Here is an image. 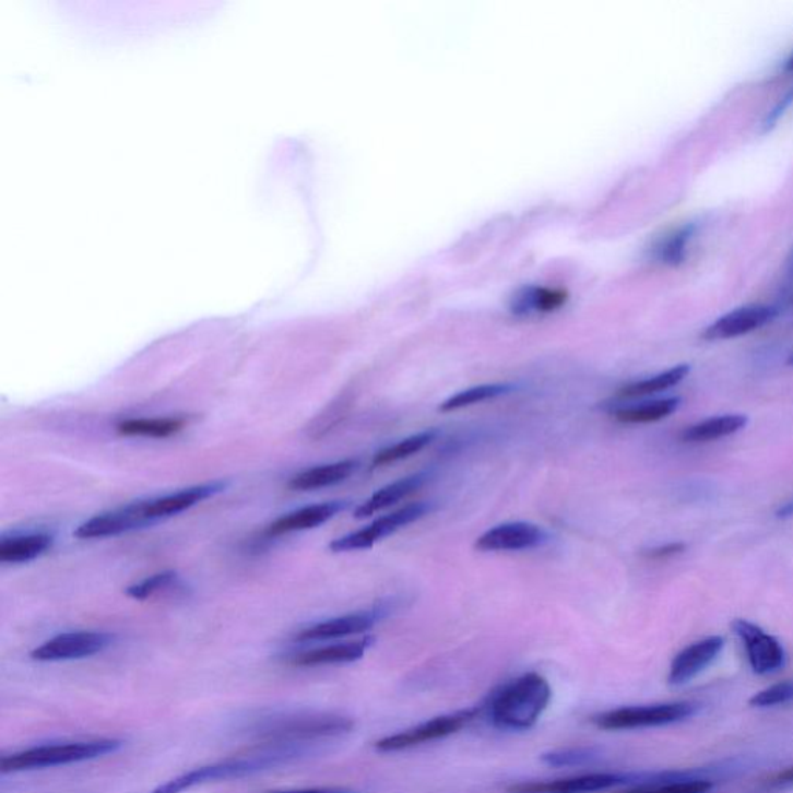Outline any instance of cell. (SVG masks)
<instances>
[{
    "label": "cell",
    "mask_w": 793,
    "mask_h": 793,
    "mask_svg": "<svg viewBox=\"0 0 793 793\" xmlns=\"http://www.w3.org/2000/svg\"><path fill=\"white\" fill-rule=\"evenodd\" d=\"M699 706L695 702H666L654 703V706L624 707L605 711L592 718L596 727L602 730H637L650 727H665V725L677 724L687 721L693 714L698 713Z\"/></svg>",
    "instance_id": "5"
},
{
    "label": "cell",
    "mask_w": 793,
    "mask_h": 793,
    "mask_svg": "<svg viewBox=\"0 0 793 793\" xmlns=\"http://www.w3.org/2000/svg\"><path fill=\"white\" fill-rule=\"evenodd\" d=\"M372 644L374 637H365V639L355 640V642L317 648V650L306 651L303 654L296 655L293 663L298 666H320L333 665V663L357 662Z\"/></svg>",
    "instance_id": "18"
},
{
    "label": "cell",
    "mask_w": 793,
    "mask_h": 793,
    "mask_svg": "<svg viewBox=\"0 0 793 793\" xmlns=\"http://www.w3.org/2000/svg\"><path fill=\"white\" fill-rule=\"evenodd\" d=\"M511 391H513V384L509 383L481 384V387L465 389V391L458 392V394L445 400L443 403H440L439 411L453 413V411L462 410V407L498 399V397L509 394Z\"/></svg>",
    "instance_id": "27"
},
{
    "label": "cell",
    "mask_w": 793,
    "mask_h": 793,
    "mask_svg": "<svg viewBox=\"0 0 793 793\" xmlns=\"http://www.w3.org/2000/svg\"><path fill=\"white\" fill-rule=\"evenodd\" d=\"M481 713L482 707H477V709L443 714V717L431 719V721H426L424 724L416 725V727L407 729L405 732L381 737V739L377 741L376 748L378 751L389 754V751L407 750V748L422 746V744L443 739V737L455 735L466 725L472 724Z\"/></svg>",
    "instance_id": "6"
},
{
    "label": "cell",
    "mask_w": 793,
    "mask_h": 793,
    "mask_svg": "<svg viewBox=\"0 0 793 793\" xmlns=\"http://www.w3.org/2000/svg\"><path fill=\"white\" fill-rule=\"evenodd\" d=\"M732 628L743 642L748 665L755 674L769 676L784 668L788 652L777 637L744 618H736Z\"/></svg>",
    "instance_id": "8"
},
{
    "label": "cell",
    "mask_w": 793,
    "mask_h": 793,
    "mask_svg": "<svg viewBox=\"0 0 793 793\" xmlns=\"http://www.w3.org/2000/svg\"><path fill=\"white\" fill-rule=\"evenodd\" d=\"M783 72L793 73V54L791 55V57L785 59V62L783 66Z\"/></svg>",
    "instance_id": "38"
},
{
    "label": "cell",
    "mask_w": 793,
    "mask_h": 793,
    "mask_svg": "<svg viewBox=\"0 0 793 793\" xmlns=\"http://www.w3.org/2000/svg\"><path fill=\"white\" fill-rule=\"evenodd\" d=\"M788 365H789V366H793V352H792V354H791V355H789V358H788Z\"/></svg>",
    "instance_id": "39"
},
{
    "label": "cell",
    "mask_w": 793,
    "mask_h": 793,
    "mask_svg": "<svg viewBox=\"0 0 793 793\" xmlns=\"http://www.w3.org/2000/svg\"><path fill=\"white\" fill-rule=\"evenodd\" d=\"M54 536L48 533H28V535L11 536L0 541V561L17 565L46 554L54 546Z\"/></svg>",
    "instance_id": "22"
},
{
    "label": "cell",
    "mask_w": 793,
    "mask_h": 793,
    "mask_svg": "<svg viewBox=\"0 0 793 793\" xmlns=\"http://www.w3.org/2000/svg\"><path fill=\"white\" fill-rule=\"evenodd\" d=\"M115 637L109 632L78 631L59 634L32 652V659L39 662L76 661L99 654L113 644Z\"/></svg>",
    "instance_id": "9"
},
{
    "label": "cell",
    "mask_w": 793,
    "mask_h": 793,
    "mask_svg": "<svg viewBox=\"0 0 793 793\" xmlns=\"http://www.w3.org/2000/svg\"><path fill=\"white\" fill-rule=\"evenodd\" d=\"M548 540L540 525L530 522H507L488 530L476 541L481 552H517L543 546Z\"/></svg>",
    "instance_id": "13"
},
{
    "label": "cell",
    "mask_w": 793,
    "mask_h": 793,
    "mask_svg": "<svg viewBox=\"0 0 793 793\" xmlns=\"http://www.w3.org/2000/svg\"><path fill=\"white\" fill-rule=\"evenodd\" d=\"M177 573L174 570H166V572L155 573L146 580L140 581V583L129 585L126 589V595L131 596L133 600L144 602V600L151 599L163 589L169 588L170 584L176 583Z\"/></svg>",
    "instance_id": "32"
},
{
    "label": "cell",
    "mask_w": 793,
    "mask_h": 793,
    "mask_svg": "<svg viewBox=\"0 0 793 793\" xmlns=\"http://www.w3.org/2000/svg\"><path fill=\"white\" fill-rule=\"evenodd\" d=\"M303 754L304 751L299 750V748L283 747L262 755L228 759V761L217 762V765L199 767V769L174 778V780L161 785L152 793H181L196 788V785L214 783V781L237 780V778L283 766Z\"/></svg>",
    "instance_id": "2"
},
{
    "label": "cell",
    "mask_w": 793,
    "mask_h": 793,
    "mask_svg": "<svg viewBox=\"0 0 793 793\" xmlns=\"http://www.w3.org/2000/svg\"><path fill=\"white\" fill-rule=\"evenodd\" d=\"M636 773H588L552 781H525L511 784L507 793H594L632 785Z\"/></svg>",
    "instance_id": "10"
},
{
    "label": "cell",
    "mask_w": 793,
    "mask_h": 793,
    "mask_svg": "<svg viewBox=\"0 0 793 793\" xmlns=\"http://www.w3.org/2000/svg\"><path fill=\"white\" fill-rule=\"evenodd\" d=\"M793 106V87L791 91L788 92V94L784 95V98H781V102L777 103V106L773 107L772 110H770L769 114H767V117L765 118V121H762V128H765V131H770V129H773L774 126H777L778 121H780V118L784 117V114L788 113L789 109Z\"/></svg>",
    "instance_id": "35"
},
{
    "label": "cell",
    "mask_w": 793,
    "mask_h": 793,
    "mask_svg": "<svg viewBox=\"0 0 793 793\" xmlns=\"http://www.w3.org/2000/svg\"><path fill=\"white\" fill-rule=\"evenodd\" d=\"M748 418L743 414H725L709 418L693 426H688L680 433V440L684 443H707L724 439L746 428Z\"/></svg>",
    "instance_id": "20"
},
{
    "label": "cell",
    "mask_w": 793,
    "mask_h": 793,
    "mask_svg": "<svg viewBox=\"0 0 793 793\" xmlns=\"http://www.w3.org/2000/svg\"><path fill=\"white\" fill-rule=\"evenodd\" d=\"M431 511V506L426 502H414L407 504L403 509L392 511V513L384 514V517L378 518L368 528L357 530V532L350 533V535L341 536V538L332 541L331 551L333 554H341V552L352 551H365L376 546L378 541L387 538V536L395 533L397 530L406 528V525L413 524Z\"/></svg>",
    "instance_id": "7"
},
{
    "label": "cell",
    "mask_w": 793,
    "mask_h": 793,
    "mask_svg": "<svg viewBox=\"0 0 793 793\" xmlns=\"http://www.w3.org/2000/svg\"><path fill=\"white\" fill-rule=\"evenodd\" d=\"M793 788V766L785 767L783 770H778V772H774L773 774H770V777H767L766 780H762L761 783H759V791L769 793V792H780V791H788V789Z\"/></svg>",
    "instance_id": "33"
},
{
    "label": "cell",
    "mask_w": 793,
    "mask_h": 793,
    "mask_svg": "<svg viewBox=\"0 0 793 793\" xmlns=\"http://www.w3.org/2000/svg\"><path fill=\"white\" fill-rule=\"evenodd\" d=\"M679 405L680 399L671 397V399L655 400V402L643 403V405L620 407V410L614 411L613 416L620 424H652V422L671 416Z\"/></svg>",
    "instance_id": "24"
},
{
    "label": "cell",
    "mask_w": 793,
    "mask_h": 793,
    "mask_svg": "<svg viewBox=\"0 0 793 793\" xmlns=\"http://www.w3.org/2000/svg\"><path fill=\"white\" fill-rule=\"evenodd\" d=\"M346 507L347 504L343 501L313 504V506L303 507V509L291 511V513L284 514L280 520L274 521L267 532H269V535L277 536L284 535V533L315 529L332 520Z\"/></svg>",
    "instance_id": "17"
},
{
    "label": "cell",
    "mask_w": 793,
    "mask_h": 793,
    "mask_svg": "<svg viewBox=\"0 0 793 793\" xmlns=\"http://www.w3.org/2000/svg\"><path fill=\"white\" fill-rule=\"evenodd\" d=\"M274 793H357L352 789L346 788H318V789H301V791H285Z\"/></svg>",
    "instance_id": "36"
},
{
    "label": "cell",
    "mask_w": 793,
    "mask_h": 793,
    "mask_svg": "<svg viewBox=\"0 0 793 793\" xmlns=\"http://www.w3.org/2000/svg\"><path fill=\"white\" fill-rule=\"evenodd\" d=\"M689 374L688 365H679L676 368L665 370V372L659 374L647 380L636 381V383L626 384V387L618 389L617 395L620 399H637V397L658 394V392L666 391L677 387L680 381H684Z\"/></svg>",
    "instance_id": "25"
},
{
    "label": "cell",
    "mask_w": 793,
    "mask_h": 793,
    "mask_svg": "<svg viewBox=\"0 0 793 793\" xmlns=\"http://www.w3.org/2000/svg\"><path fill=\"white\" fill-rule=\"evenodd\" d=\"M698 233V224L696 222H689L674 232L673 235L662 244L659 248V259L663 264L677 267L684 264L685 258H687L689 242L693 237Z\"/></svg>",
    "instance_id": "29"
},
{
    "label": "cell",
    "mask_w": 793,
    "mask_h": 793,
    "mask_svg": "<svg viewBox=\"0 0 793 793\" xmlns=\"http://www.w3.org/2000/svg\"><path fill=\"white\" fill-rule=\"evenodd\" d=\"M121 746H123L121 741L98 739L28 748L20 754L3 756L0 769L3 773H11L73 765V762L88 761V759L115 754L120 750Z\"/></svg>",
    "instance_id": "3"
},
{
    "label": "cell",
    "mask_w": 793,
    "mask_h": 793,
    "mask_svg": "<svg viewBox=\"0 0 793 793\" xmlns=\"http://www.w3.org/2000/svg\"><path fill=\"white\" fill-rule=\"evenodd\" d=\"M552 699V688L546 677L528 673L504 685L488 702L493 725L501 730L521 732L532 729Z\"/></svg>",
    "instance_id": "1"
},
{
    "label": "cell",
    "mask_w": 793,
    "mask_h": 793,
    "mask_svg": "<svg viewBox=\"0 0 793 793\" xmlns=\"http://www.w3.org/2000/svg\"><path fill=\"white\" fill-rule=\"evenodd\" d=\"M793 517V499L791 501L784 502L783 506L780 507V509L777 510V518H780V520H788V518Z\"/></svg>",
    "instance_id": "37"
},
{
    "label": "cell",
    "mask_w": 793,
    "mask_h": 793,
    "mask_svg": "<svg viewBox=\"0 0 793 793\" xmlns=\"http://www.w3.org/2000/svg\"><path fill=\"white\" fill-rule=\"evenodd\" d=\"M378 620H380L378 611L343 615V617L331 618V620L303 629L301 632L296 634L295 640L296 642H317V640L355 636V634L369 631Z\"/></svg>",
    "instance_id": "16"
},
{
    "label": "cell",
    "mask_w": 793,
    "mask_h": 793,
    "mask_svg": "<svg viewBox=\"0 0 793 793\" xmlns=\"http://www.w3.org/2000/svg\"><path fill=\"white\" fill-rule=\"evenodd\" d=\"M685 551H687V544L685 543H668L648 548V551L643 552V557L652 559V561H662V559L677 557V555L684 554Z\"/></svg>",
    "instance_id": "34"
},
{
    "label": "cell",
    "mask_w": 793,
    "mask_h": 793,
    "mask_svg": "<svg viewBox=\"0 0 793 793\" xmlns=\"http://www.w3.org/2000/svg\"><path fill=\"white\" fill-rule=\"evenodd\" d=\"M791 702H793V680L770 685V687L755 693L748 699V706L754 707V709H773V707L785 706V703Z\"/></svg>",
    "instance_id": "31"
},
{
    "label": "cell",
    "mask_w": 793,
    "mask_h": 793,
    "mask_svg": "<svg viewBox=\"0 0 793 793\" xmlns=\"http://www.w3.org/2000/svg\"><path fill=\"white\" fill-rule=\"evenodd\" d=\"M357 469L358 462L352 461V459H347V461L328 463V465L313 466V469L296 474V476L291 481V484H288V487L293 488V490L299 492H310L318 490V488L331 487V485L346 481L347 477H351L352 473H354Z\"/></svg>",
    "instance_id": "19"
},
{
    "label": "cell",
    "mask_w": 793,
    "mask_h": 793,
    "mask_svg": "<svg viewBox=\"0 0 793 793\" xmlns=\"http://www.w3.org/2000/svg\"><path fill=\"white\" fill-rule=\"evenodd\" d=\"M436 437V429H428V431L418 433V435L407 437L405 440H400L399 443L378 451L372 465L377 469V466L391 465V463L402 461V459L411 458V455L417 454L418 451L428 447Z\"/></svg>",
    "instance_id": "28"
},
{
    "label": "cell",
    "mask_w": 793,
    "mask_h": 793,
    "mask_svg": "<svg viewBox=\"0 0 793 793\" xmlns=\"http://www.w3.org/2000/svg\"><path fill=\"white\" fill-rule=\"evenodd\" d=\"M424 474H414V476L403 477V480L392 482L387 487L381 488L377 493H374L368 501L363 502L362 506L355 510V518L362 520V518L372 517L378 511L388 509V507L394 506V504L402 501L411 493L418 490L424 485Z\"/></svg>",
    "instance_id": "21"
},
{
    "label": "cell",
    "mask_w": 793,
    "mask_h": 793,
    "mask_svg": "<svg viewBox=\"0 0 793 793\" xmlns=\"http://www.w3.org/2000/svg\"><path fill=\"white\" fill-rule=\"evenodd\" d=\"M778 317V309L773 306H746L725 313L711 322L702 333V339L709 341L737 339L747 333L758 331L770 324Z\"/></svg>",
    "instance_id": "12"
},
{
    "label": "cell",
    "mask_w": 793,
    "mask_h": 793,
    "mask_svg": "<svg viewBox=\"0 0 793 793\" xmlns=\"http://www.w3.org/2000/svg\"><path fill=\"white\" fill-rule=\"evenodd\" d=\"M146 525H151V522L147 521L146 513H144V501L132 502L83 522L73 532V536L80 540L107 538V536L121 535L131 530L146 528Z\"/></svg>",
    "instance_id": "11"
},
{
    "label": "cell",
    "mask_w": 793,
    "mask_h": 793,
    "mask_svg": "<svg viewBox=\"0 0 793 793\" xmlns=\"http://www.w3.org/2000/svg\"><path fill=\"white\" fill-rule=\"evenodd\" d=\"M566 303V295L561 292H552L547 288L529 287L522 288L513 298L511 310L514 315L548 313L561 307Z\"/></svg>",
    "instance_id": "23"
},
{
    "label": "cell",
    "mask_w": 793,
    "mask_h": 793,
    "mask_svg": "<svg viewBox=\"0 0 793 793\" xmlns=\"http://www.w3.org/2000/svg\"><path fill=\"white\" fill-rule=\"evenodd\" d=\"M354 729V721L350 718L332 713L293 714L269 719L265 724L256 730V735L261 739L270 741L285 746V743L293 744L299 741L326 739L346 735Z\"/></svg>",
    "instance_id": "4"
},
{
    "label": "cell",
    "mask_w": 793,
    "mask_h": 793,
    "mask_svg": "<svg viewBox=\"0 0 793 793\" xmlns=\"http://www.w3.org/2000/svg\"><path fill=\"white\" fill-rule=\"evenodd\" d=\"M725 640L721 636H710L688 644L673 659L670 666V685H685L709 668L724 650Z\"/></svg>",
    "instance_id": "14"
},
{
    "label": "cell",
    "mask_w": 793,
    "mask_h": 793,
    "mask_svg": "<svg viewBox=\"0 0 793 793\" xmlns=\"http://www.w3.org/2000/svg\"><path fill=\"white\" fill-rule=\"evenodd\" d=\"M227 487L228 482L213 481L209 482V484H200L196 485V487L185 488V490L170 493V495L162 496V498L144 501V513H146L147 521L155 524V522L166 520V518L176 517L181 511L191 509V507L198 506L205 499L213 498Z\"/></svg>",
    "instance_id": "15"
},
{
    "label": "cell",
    "mask_w": 793,
    "mask_h": 793,
    "mask_svg": "<svg viewBox=\"0 0 793 793\" xmlns=\"http://www.w3.org/2000/svg\"><path fill=\"white\" fill-rule=\"evenodd\" d=\"M599 758L594 747H567L547 751L541 756V761L551 767H576L591 765Z\"/></svg>",
    "instance_id": "30"
},
{
    "label": "cell",
    "mask_w": 793,
    "mask_h": 793,
    "mask_svg": "<svg viewBox=\"0 0 793 793\" xmlns=\"http://www.w3.org/2000/svg\"><path fill=\"white\" fill-rule=\"evenodd\" d=\"M185 426L184 418L163 417V418H128L117 425V431L123 436L139 437H169L179 433Z\"/></svg>",
    "instance_id": "26"
}]
</instances>
